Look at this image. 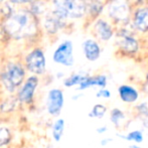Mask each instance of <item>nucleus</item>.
<instances>
[{"label": "nucleus", "mask_w": 148, "mask_h": 148, "mask_svg": "<svg viewBox=\"0 0 148 148\" xmlns=\"http://www.w3.org/2000/svg\"><path fill=\"white\" fill-rule=\"evenodd\" d=\"M33 27L34 25L31 22V15L25 11H19L12 14L5 23L6 31L16 38H20L25 36L27 33H31Z\"/></svg>", "instance_id": "nucleus-1"}, {"label": "nucleus", "mask_w": 148, "mask_h": 148, "mask_svg": "<svg viewBox=\"0 0 148 148\" xmlns=\"http://www.w3.org/2000/svg\"><path fill=\"white\" fill-rule=\"evenodd\" d=\"M86 9L85 0H55V13L62 19L80 18L85 14Z\"/></svg>", "instance_id": "nucleus-2"}, {"label": "nucleus", "mask_w": 148, "mask_h": 148, "mask_svg": "<svg viewBox=\"0 0 148 148\" xmlns=\"http://www.w3.org/2000/svg\"><path fill=\"white\" fill-rule=\"evenodd\" d=\"M24 79V71L19 64H8L5 72L2 75V82L5 88L10 92H13L21 85Z\"/></svg>", "instance_id": "nucleus-3"}, {"label": "nucleus", "mask_w": 148, "mask_h": 148, "mask_svg": "<svg viewBox=\"0 0 148 148\" xmlns=\"http://www.w3.org/2000/svg\"><path fill=\"white\" fill-rule=\"evenodd\" d=\"M26 66L33 74H43V72L45 70V55H43V53L40 49H34L27 56V58H26Z\"/></svg>", "instance_id": "nucleus-4"}, {"label": "nucleus", "mask_w": 148, "mask_h": 148, "mask_svg": "<svg viewBox=\"0 0 148 148\" xmlns=\"http://www.w3.org/2000/svg\"><path fill=\"white\" fill-rule=\"evenodd\" d=\"M53 60L58 64L71 66L74 64L73 57V45L71 41H64L56 49L53 53Z\"/></svg>", "instance_id": "nucleus-5"}, {"label": "nucleus", "mask_w": 148, "mask_h": 148, "mask_svg": "<svg viewBox=\"0 0 148 148\" xmlns=\"http://www.w3.org/2000/svg\"><path fill=\"white\" fill-rule=\"evenodd\" d=\"M64 106V95L62 92L59 89H53L49 92L47 96V112L51 115L57 116L62 111V108Z\"/></svg>", "instance_id": "nucleus-6"}, {"label": "nucleus", "mask_w": 148, "mask_h": 148, "mask_svg": "<svg viewBox=\"0 0 148 148\" xmlns=\"http://www.w3.org/2000/svg\"><path fill=\"white\" fill-rule=\"evenodd\" d=\"M109 14L118 21L126 20L129 16V7L125 0H115L109 6Z\"/></svg>", "instance_id": "nucleus-7"}, {"label": "nucleus", "mask_w": 148, "mask_h": 148, "mask_svg": "<svg viewBox=\"0 0 148 148\" xmlns=\"http://www.w3.org/2000/svg\"><path fill=\"white\" fill-rule=\"evenodd\" d=\"M37 80L36 77H30L27 79L25 84L20 90L19 94H18V100L22 103H31L33 99V95H34L35 89L37 87Z\"/></svg>", "instance_id": "nucleus-8"}, {"label": "nucleus", "mask_w": 148, "mask_h": 148, "mask_svg": "<svg viewBox=\"0 0 148 148\" xmlns=\"http://www.w3.org/2000/svg\"><path fill=\"white\" fill-rule=\"evenodd\" d=\"M134 25L140 31L148 30V8H140L135 12Z\"/></svg>", "instance_id": "nucleus-9"}, {"label": "nucleus", "mask_w": 148, "mask_h": 148, "mask_svg": "<svg viewBox=\"0 0 148 148\" xmlns=\"http://www.w3.org/2000/svg\"><path fill=\"white\" fill-rule=\"evenodd\" d=\"M119 45L123 51L128 53H134L138 49V43H137L136 39L128 34L121 35L120 39H119Z\"/></svg>", "instance_id": "nucleus-10"}, {"label": "nucleus", "mask_w": 148, "mask_h": 148, "mask_svg": "<svg viewBox=\"0 0 148 148\" xmlns=\"http://www.w3.org/2000/svg\"><path fill=\"white\" fill-rule=\"evenodd\" d=\"M107 85V78L105 76H96V77H87L80 84L79 89L85 90L93 86H98L101 88H105Z\"/></svg>", "instance_id": "nucleus-11"}, {"label": "nucleus", "mask_w": 148, "mask_h": 148, "mask_svg": "<svg viewBox=\"0 0 148 148\" xmlns=\"http://www.w3.org/2000/svg\"><path fill=\"white\" fill-rule=\"evenodd\" d=\"M84 53L89 60H96L100 57V47L97 42L88 39L84 42Z\"/></svg>", "instance_id": "nucleus-12"}, {"label": "nucleus", "mask_w": 148, "mask_h": 148, "mask_svg": "<svg viewBox=\"0 0 148 148\" xmlns=\"http://www.w3.org/2000/svg\"><path fill=\"white\" fill-rule=\"evenodd\" d=\"M119 95H120L121 99L127 103L135 102L138 98V93L136 90L130 86H126V85L119 87Z\"/></svg>", "instance_id": "nucleus-13"}, {"label": "nucleus", "mask_w": 148, "mask_h": 148, "mask_svg": "<svg viewBox=\"0 0 148 148\" xmlns=\"http://www.w3.org/2000/svg\"><path fill=\"white\" fill-rule=\"evenodd\" d=\"M96 31L100 38L103 40H109L113 35V30H112L111 26L104 20H99L96 23Z\"/></svg>", "instance_id": "nucleus-14"}, {"label": "nucleus", "mask_w": 148, "mask_h": 148, "mask_svg": "<svg viewBox=\"0 0 148 148\" xmlns=\"http://www.w3.org/2000/svg\"><path fill=\"white\" fill-rule=\"evenodd\" d=\"M64 121L62 119H58L53 126V137L56 141H60L64 134Z\"/></svg>", "instance_id": "nucleus-15"}, {"label": "nucleus", "mask_w": 148, "mask_h": 148, "mask_svg": "<svg viewBox=\"0 0 148 148\" xmlns=\"http://www.w3.org/2000/svg\"><path fill=\"white\" fill-rule=\"evenodd\" d=\"M120 138H123L125 140H128V141H135L137 143H140L143 141V135H142V132L141 131H133V132H130L129 134L127 135H120V134H117Z\"/></svg>", "instance_id": "nucleus-16"}, {"label": "nucleus", "mask_w": 148, "mask_h": 148, "mask_svg": "<svg viewBox=\"0 0 148 148\" xmlns=\"http://www.w3.org/2000/svg\"><path fill=\"white\" fill-rule=\"evenodd\" d=\"M86 78H87V76H83V75H81V74L73 75V76H71L70 78H68L64 81V86L72 87V86H75V85H80Z\"/></svg>", "instance_id": "nucleus-17"}, {"label": "nucleus", "mask_w": 148, "mask_h": 148, "mask_svg": "<svg viewBox=\"0 0 148 148\" xmlns=\"http://www.w3.org/2000/svg\"><path fill=\"white\" fill-rule=\"evenodd\" d=\"M125 119V115L121 110L113 109L111 112V121L115 124L116 127H119L121 125V122Z\"/></svg>", "instance_id": "nucleus-18"}, {"label": "nucleus", "mask_w": 148, "mask_h": 148, "mask_svg": "<svg viewBox=\"0 0 148 148\" xmlns=\"http://www.w3.org/2000/svg\"><path fill=\"white\" fill-rule=\"evenodd\" d=\"M11 139V133L9 129L5 127H0V147L8 144Z\"/></svg>", "instance_id": "nucleus-19"}, {"label": "nucleus", "mask_w": 148, "mask_h": 148, "mask_svg": "<svg viewBox=\"0 0 148 148\" xmlns=\"http://www.w3.org/2000/svg\"><path fill=\"white\" fill-rule=\"evenodd\" d=\"M106 113V107L103 105H95L92 110V112L89 114L90 117H97V118H102Z\"/></svg>", "instance_id": "nucleus-20"}, {"label": "nucleus", "mask_w": 148, "mask_h": 148, "mask_svg": "<svg viewBox=\"0 0 148 148\" xmlns=\"http://www.w3.org/2000/svg\"><path fill=\"white\" fill-rule=\"evenodd\" d=\"M92 4H91V7H90V10L93 14H98L101 12L102 10V4L100 2H98L97 0H91Z\"/></svg>", "instance_id": "nucleus-21"}, {"label": "nucleus", "mask_w": 148, "mask_h": 148, "mask_svg": "<svg viewBox=\"0 0 148 148\" xmlns=\"http://www.w3.org/2000/svg\"><path fill=\"white\" fill-rule=\"evenodd\" d=\"M14 107H15V103H14V102L9 101V103H8V101H6L0 106V109L3 112H9V111H12V110L14 109Z\"/></svg>", "instance_id": "nucleus-22"}, {"label": "nucleus", "mask_w": 148, "mask_h": 148, "mask_svg": "<svg viewBox=\"0 0 148 148\" xmlns=\"http://www.w3.org/2000/svg\"><path fill=\"white\" fill-rule=\"evenodd\" d=\"M97 97H103V98H110L111 97V93H110L108 90L102 89L100 90L99 92L97 93Z\"/></svg>", "instance_id": "nucleus-23"}, {"label": "nucleus", "mask_w": 148, "mask_h": 148, "mask_svg": "<svg viewBox=\"0 0 148 148\" xmlns=\"http://www.w3.org/2000/svg\"><path fill=\"white\" fill-rule=\"evenodd\" d=\"M141 115V119H142V122L143 124H144V126L146 127V128H148V112H145V113L143 114H140Z\"/></svg>", "instance_id": "nucleus-24"}, {"label": "nucleus", "mask_w": 148, "mask_h": 148, "mask_svg": "<svg viewBox=\"0 0 148 148\" xmlns=\"http://www.w3.org/2000/svg\"><path fill=\"white\" fill-rule=\"evenodd\" d=\"M106 131H107V127H100V128H98L97 129V132L98 133H100V134H101V133H104V132H106Z\"/></svg>", "instance_id": "nucleus-25"}, {"label": "nucleus", "mask_w": 148, "mask_h": 148, "mask_svg": "<svg viewBox=\"0 0 148 148\" xmlns=\"http://www.w3.org/2000/svg\"><path fill=\"white\" fill-rule=\"evenodd\" d=\"M11 1L15 3H25V2H31L33 0H11Z\"/></svg>", "instance_id": "nucleus-26"}, {"label": "nucleus", "mask_w": 148, "mask_h": 148, "mask_svg": "<svg viewBox=\"0 0 148 148\" xmlns=\"http://www.w3.org/2000/svg\"><path fill=\"white\" fill-rule=\"evenodd\" d=\"M110 141H112V139H109V138H108V139H104V140L101 141V145H103V146H104V145L108 144V142H110Z\"/></svg>", "instance_id": "nucleus-27"}, {"label": "nucleus", "mask_w": 148, "mask_h": 148, "mask_svg": "<svg viewBox=\"0 0 148 148\" xmlns=\"http://www.w3.org/2000/svg\"><path fill=\"white\" fill-rule=\"evenodd\" d=\"M144 90L148 93V77H147V80H146V83H145V86H144Z\"/></svg>", "instance_id": "nucleus-28"}, {"label": "nucleus", "mask_w": 148, "mask_h": 148, "mask_svg": "<svg viewBox=\"0 0 148 148\" xmlns=\"http://www.w3.org/2000/svg\"><path fill=\"white\" fill-rule=\"evenodd\" d=\"M130 148H141V147H139V146H137V145H131Z\"/></svg>", "instance_id": "nucleus-29"}, {"label": "nucleus", "mask_w": 148, "mask_h": 148, "mask_svg": "<svg viewBox=\"0 0 148 148\" xmlns=\"http://www.w3.org/2000/svg\"><path fill=\"white\" fill-rule=\"evenodd\" d=\"M0 1H2V0H0Z\"/></svg>", "instance_id": "nucleus-30"}]
</instances>
